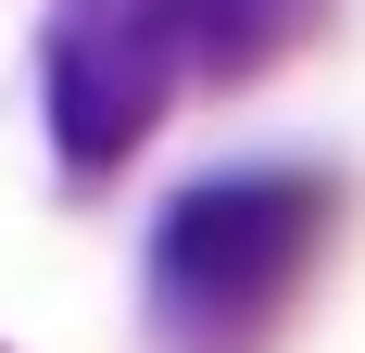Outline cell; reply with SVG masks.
Wrapping results in <instances>:
<instances>
[{"label": "cell", "mask_w": 365, "mask_h": 353, "mask_svg": "<svg viewBox=\"0 0 365 353\" xmlns=\"http://www.w3.org/2000/svg\"><path fill=\"white\" fill-rule=\"evenodd\" d=\"M164 89H177V76L151 64L126 26H101L88 0L63 13V38H51V126H63V151H76V164L139 151V139H151V114H164Z\"/></svg>", "instance_id": "obj_2"}, {"label": "cell", "mask_w": 365, "mask_h": 353, "mask_svg": "<svg viewBox=\"0 0 365 353\" xmlns=\"http://www.w3.org/2000/svg\"><path fill=\"white\" fill-rule=\"evenodd\" d=\"M88 13H101V26H126L151 64L177 76V64H240V51H264L290 0H88Z\"/></svg>", "instance_id": "obj_3"}, {"label": "cell", "mask_w": 365, "mask_h": 353, "mask_svg": "<svg viewBox=\"0 0 365 353\" xmlns=\"http://www.w3.org/2000/svg\"><path fill=\"white\" fill-rule=\"evenodd\" d=\"M315 252V189L302 176H227V189H189L164 214V290L189 316H252L290 290V265Z\"/></svg>", "instance_id": "obj_1"}]
</instances>
